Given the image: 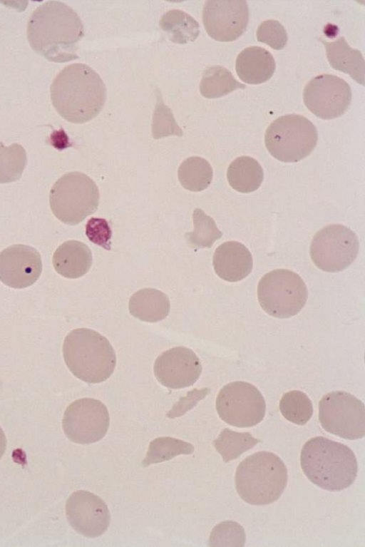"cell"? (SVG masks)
<instances>
[{
    "instance_id": "2e32d148",
    "label": "cell",
    "mask_w": 365,
    "mask_h": 547,
    "mask_svg": "<svg viewBox=\"0 0 365 547\" xmlns=\"http://www.w3.org/2000/svg\"><path fill=\"white\" fill-rule=\"evenodd\" d=\"M158 382L170 389H182L195 384L202 372L195 353L185 347H175L160 354L154 363Z\"/></svg>"
},
{
    "instance_id": "5bb4252c",
    "label": "cell",
    "mask_w": 365,
    "mask_h": 547,
    "mask_svg": "<svg viewBox=\"0 0 365 547\" xmlns=\"http://www.w3.org/2000/svg\"><path fill=\"white\" fill-rule=\"evenodd\" d=\"M202 21L207 34L218 41H233L246 30L249 7L246 1H207Z\"/></svg>"
},
{
    "instance_id": "4316f807",
    "label": "cell",
    "mask_w": 365,
    "mask_h": 547,
    "mask_svg": "<svg viewBox=\"0 0 365 547\" xmlns=\"http://www.w3.org/2000/svg\"><path fill=\"white\" fill-rule=\"evenodd\" d=\"M259 442L260 440L255 438L250 432H237L225 428L213 441L212 444L223 461L227 463Z\"/></svg>"
},
{
    "instance_id": "9a60e30c",
    "label": "cell",
    "mask_w": 365,
    "mask_h": 547,
    "mask_svg": "<svg viewBox=\"0 0 365 547\" xmlns=\"http://www.w3.org/2000/svg\"><path fill=\"white\" fill-rule=\"evenodd\" d=\"M66 515L74 530L88 538L101 536L110 525L107 505L98 496L87 491L79 490L69 496Z\"/></svg>"
},
{
    "instance_id": "8992f818",
    "label": "cell",
    "mask_w": 365,
    "mask_h": 547,
    "mask_svg": "<svg viewBox=\"0 0 365 547\" xmlns=\"http://www.w3.org/2000/svg\"><path fill=\"white\" fill-rule=\"evenodd\" d=\"M99 198L94 181L76 171L66 173L53 184L49 203L53 215L60 221L74 225L97 210Z\"/></svg>"
},
{
    "instance_id": "9c48e42d",
    "label": "cell",
    "mask_w": 365,
    "mask_h": 547,
    "mask_svg": "<svg viewBox=\"0 0 365 547\" xmlns=\"http://www.w3.org/2000/svg\"><path fill=\"white\" fill-rule=\"evenodd\" d=\"M319 420L325 431L341 438L354 440L364 436V404L346 392L334 391L322 397Z\"/></svg>"
},
{
    "instance_id": "4dcf8cb0",
    "label": "cell",
    "mask_w": 365,
    "mask_h": 547,
    "mask_svg": "<svg viewBox=\"0 0 365 547\" xmlns=\"http://www.w3.org/2000/svg\"><path fill=\"white\" fill-rule=\"evenodd\" d=\"M279 407L286 419L298 425L307 424L313 414L311 400L299 390H292L284 394Z\"/></svg>"
},
{
    "instance_id": "7402d4cb",
    "label": "cell",
    "mask_w": 365,
    "mask_h": 547,
    "mask_svg": "<svg viewBox=\"0 0 365 547\" xmlns=\"http://www.w3.org/2000/svg\"><path fill=\"white\" fill-rule=\"evenodd\" d=\"M130 313L141 321L157 322L169 314L170 302L167 295L155 288L137 291L128 302Z\"/></svg>"
},
{
    "instance_id": "d6986e66",
    "label": "cell",
    "mask_w": 365,
    "mask_h": 547,
    "mask_svg": "<svg viewBox=\"0 0 365 547\" xmlns=\"http://www.w3.org/2000/svg\"><path fill=\"white\" fill-rule=\"evenodd\" d=\"M276 68L272 55L259 46H250L237 57L235 69L239 78L249 84H259L268 81Z\"/></svg>"
},
{
    "instance_id": "d590c367",
    "label": "cell",
    "mask_w": 365,
    "mask_h": 547,
    "mask_svg": "<svg viewBox=\"0 0 365 547\" xmlns=\"http://www.w3.org/2000/svg\"><path fill=\"white\" fill-rule=\"evenodd\" d=\"M209 389L193 390L188 393L184 399H181L167 414L169 418H174L184 414L187 410L195 406L201 399L204 398Z\"/></svg>"
},
{
    "instance_id": "277c9868",
    "label": "cell",
    "mask_w": 365,
    "mask_h": 547,
    "mask_svg": "<svg viewBox=\"0 0 365 547\" xmlns=\"http://www.w3.org/2000/svg\"><path fill=\"white\" fill-rule=\"evenodd\" d=\"M63 355L73 374L88 383L106 381L116 364L115 352L109 341L88 328H77L66 335Z\"/></svg>"
},
{
    "instance_id": "8d00e7d4",
    "label": "cell",
    "mask_w": 365,
    "mask_h": 547,
    "mask_svg": "<svg viewBox=\"0 0 365 547\" xmlns=\"http://www.w3.org/2000/svg\"><path fill=\"white\" fill-rule=\"evenodd\" d=\"M6 439L5 434L2 429L0 426V459L3 454H4V451L6 450Z\"/></svg>"
},
{
    "instance_id": "8fae6325",
    "label": "cell",
    "mask_w": 365,
    "mask_h": 547,
    "mask_svg": "<svg viewBox=\"0 0 365 547\" xmlns=\"http://www.w3.org/2000/svg\"><path fill=\"white\" fill-rule=\"evenodd\" d=\"M216 409L227 424L240 428L251 427L264 419L266 403L255 386L237 381L220 389L216 399Z\"/></svg>"
},
{
    "instance_id": "52a82bcc",
    "label": "cell",
    "mask_w": 365,
    "mask_h": 547,
    "mask_svg": "<svg viewBox=\"0 0 365 547\" xmlns=\"http://www.w3.org/2000/svg\"><path fill=\"white\" fill-rule=\"evenodd\" d=\"M317 140L315 126L306 117L297 114L279 117L268 126L264 136L269 153L285 163H295L308 156Z\"/></svg>"
},
{
    "instance_id": "d6a6232c",
    "label": "cell",
    "mask_w": 365,
    "mask_h": 547,
    "mask_svg": "<svg viewBox=\"0 0 365 547\" xmlns=\"http://www.w3.org/2000/svg\"><path fill=\"white\" fill-rule=\"evenodd\" d=\"M245 533L243 527L232 521H226L215 526L210 536V546H244Z\"/></svg>"
},
{
    "instance_id": "d4e9b609",
    "label": "cell",
    "mask_w": 365,
    "mask_h": 547,
    "mask_svg": "<svg viewBox=\"0 0 365 547\" xmlns=\"http://www.w3.org/2000/svg\"><path fill=\"white\" fill-rule=\"evenodd\" d=\"M245 88L246 86L238 82L228 69L221 66H213L205 70L200 83V93L207 98H220L237 88Z\"/></svg>"
},
{
    "instance_id": "ffe728a7",
    "label": "cell",
    "mask_w": 365,
    "mask_h": 547,
    "mask_svg": "<svg viewBox=\"0 0 365 547\" xmlns=\"http://www.w3.org/2000/svg\"><path fill=\"white\" fill-rule=\"evenodd\" d=\"M93 262L91 249L83 242L68 240L61 244L53 256L55 270L61 276L76 279L90 270Z\"/></svg>"
},
{
    "instance_id": "603a6c76",
    "label": "cell",
    "mask_w": 365,
    "mask_h": 547,
    "mask_svg": "<svg viewBox=\"0 0 365 547\" xmlns=\"http://www.w3.org/2000/svg\"><path fill=\"white\" fill-rule=\"evenodd\" d=\"M227 177L230 185L234 190L248 193L259 188L264 173L257 160L250 156H240L230 164Z\"/></svg>"
},
{
    "instance_id": "6da1fadb",
    "label": "cell",
    "mask_w": 365,
    "mask_h": 547,
    "mask_svg": "<svg viewBox=\"0 0 365 547\" xmlns=\"http://www.w3.org/2000/svg\"><path fill=\"white\" fill-rule=\"evenodd\" d=\"M32 49L49 61L63 63L78 58L83 26L76 12L59 1H48L32 13L27 24Z\"/></svg>"
},
{
    "instance_id": "44dd1931",
    "label": "cell",
    "mask_w": 365,
    "mask_h": 547,
    "mask_svg": "<svg viewBox=\"0 0 365 547\" xmlns=\"http://www.w3.org/2000/svg\"><path fill=\"white\" fill-rule=\"evenodd\" d=\"M326 48L328 61L335 70L348 73L358 83L364 85V59L360 51L349 46L344 36L334 41L320 38Z\"/></svg>"
},
{
    "instance_id": "83f0119b",
    "label": "cell",
    "mask_w": 365,
    "mask_h": 547,
    "mask_svg": "<svg viewBox=\"0 0 365 547\" xmlns=\"http://www.w3.org/2000/svg\"><path fill=\"white\" fill-rule=\"evenodd\" d=\"M193 446L184 441L163 436L155 439L150 443L145 458L142 461L143 467L170 460L180 454L193 453Z\"/></svg>"
},
{
    "instance_id": "30bf717a",
    "label": "cell",
    "mask_w": 365,
    "mask_h": 547,
    "mask_svg": "<svg viewBox=\"0 0 365 547\" xmlns=\"http://www.w3.org/2000/svg\"><path fill=\"white\" fill-rule=\"evenodd\" d=\"M359 240L349 228L340 225H329L318 231L310 246V256L320 270L337 272L348 267L356 258Z\"/></svg>"
},
{
    "instance_id": "f1b7e54d",
    "label": "cell",
    "mask_w": 365,
    "mask_h": 547,
    "mask_svg": "<svg viewBox=\"0 0 365 547\" xmlns=\"http://www.w3.org/2000/svg\"><path fill=\"white\" fill-rule=\"evenodd\" d=\"M192 219L194 230L185 235L191 248L211 247L214 242L222 237V233L217 228L214 220L202 210L195 209Z\"/></svg>"
},
{
    "instance_id": "ac0fdd59",
    "label": "cell",
    "mask_w": 365,
    "mask_h": 547,
    "mask_svg": "<svg viewBox=\"0 0 365 547\" xmlns=\"http://www.w3.org/2000/svg\"><path fill=\"white\" fill-rule=\"evenodd\" d=\"M212 262L215 273L227 282H237L245 278L253 267L250 252L237 241L221 244L215 250Z\"/></svg>"
},
{
    "instance_id": "484cf974",
    "label": "cell",
    "mask_w": 365,
    "mask_h": 547,
    "mask_svg": "<svg viewBox=\"0 0 365 547\" xmlns=\"http://www.w3.org/2000/svg\"><path fill=\"white\" fill-rule=\"evenodd\" d=\"M178 175L184 188L192 192H200L210 185L213 172L210 163L205 158L192 156L180 164Z\"/></svg>"
},
{
    "instance_id": "5b68a950",
    "label": "cell",
    "mask_w": 365,
    "mask_h": 547,
    "mask_svg": "<svg viewBox=\"0 0 365 547\" xmlns=\"http://www.w3.org/2000/svg\"><path fill=\"white\" fill-rule=\"evenodd\" d=\"M287 484V469L277 454L258 451L237 466L235 486L245 502L252 505L272 503L281 496Z\"/></svg>"
},
{
    "instance_id": "f546056e",
    "label": "cell",
    "mask_w": 365,
    "mask_h": 547,
    "mask_svg": "<svg viewBox=\"0 0 365 547\" xmlns=\"http://www.w3.org/2000/svg\"><path fill=\"white\" fill-rule=\"evenodd\" d=\"M26 163V152L23 146L17 143L5 146L0 142V183L19 180Z\"/></svg>"
},
{
    "instance_id": "7c38bea8",
    "label": "cell",
    "mask_w": 365,
    "mask_h": 547,
    "mask_svg": "<svg viewBox=\"0 0 365 547\" xmlns=\"http://www.w3.org/2000/svg\"><path fill=\"white\" fill-rule=\"evenodd\" d=\"M109 421V414L103 403L93 398H83L74 401L66 408L63 429L71 441L88 444L104 437Z\"/></svg>"
},
{
    "instance_id": "4fadbf2b",
    "label": "cell",
    "mask_w": 365,
    "mask_h": 547,
    "mask_svg": "<svg viewBox=\"0 0 365 547\" xmlns=\"http://www.w3.org/2000/svg\"><path fill=\"white\" fill-rule=\"evenodd\" d=\"M303 100L316 116L329 120L341 116L351 101V90L342 78L322 74L312 78L305 86Z\"/></svg>"
},
{
    "instance_id": "836d02e7",
    "label": "cell",
    "mask_w": 365,
    "mask_h": 547,
    "mask_svg": "<svg viewBox=\"0 0 365 547\" xmlns=\"http://www.w3.org/2000/svg\"><path fill=\"white\" fill-rule=\"evenodd\" d=\"M257 39L273 49L282 50L287 43L288 36L284 27L278 21L267 20L258 26Z\"/></svg>"
},
{
    "instance_id": "cb8c5ba5",
    "label": "cell",
    "mask_w": 365,
    "mask_h": 547,
    "mask_svg": "<svg viewBox=\"0 0 365 547\" xmlns=\"http://www.w3.org/2000/svg\"><path fill=\"white\" fill-rule=\"evenodd\" d=\"M160 26L174 43L184 44L194 41L200 34L198 22L183 11H167L160 20Z\"/></svg>"
},
{
    "instance_id": "1f68e13d",
    "label": "cell",
    "mask_w": 365,
    "mask_h": 547,
    "mask_svg": "<svg viewBox=\"0 0 365 547\" xmlns=\"http://www.w3.org/2000/svg\"><path fill=\"white\" fill-rule=\"evenodd\" d=\"M153 136L155 139L169 136H182V130L176 123L173 114L166 105L164 104L161 94L158 92L157 103L153 116Z\"/></svg>"
},
{
    "instance_id": "e575fe53",
    "label": "cell",
    "mask_w": 365,
    "mask_h": 547,
    "mask_svg": "<svg viewBox=\"0 0 365 547\" xmlns=\"http://www.w3.org/2000/svg\"><path fill=\"white\" fill-rule=\"evenodd\" d=\"M86 235L88 240L103 248L110 250L112 230L104 218H91L86 225Z\"/></svg>"
},
{
    "instance_id": "7a4b0ae2",
    "label": "cell",
    "mask_w": 365,
    "mask_h": 547,
    "mask_svg": "<svg viewBox=\"0 0 365 547\" xmlns=\"http://www.w3.org/2000/svg\"><path fill=\"white\" fill-rule=\"evenodd\" d=\"M51 98L58 114L73 123L95 118L106 98V86L100 76L83 63L66 66L53 81Z\"/></svg>"
},
{
    "instance_id": "3957f363",
    "label": "cell",
    "mask_w": 365,
    "mask_h": 547,
    "mask_svg": "<svg viewBox=\"0 0 365 547\" xmlns=\"http://www.w3.org/2000/svg\"><path fill=\"white\" fill-rule=\"evenodd\" d=\"M301 467L308 479L320 488L339 491L355 481L358 464L353 451L324 436L309 439L300 454Z\"/></svg>"
},
{
    "instance_id": "e0dca14e",
    "label": "cell",
    "mask_w": 365,
    "mask_h": 547,
    "mask_svg": "<svg viewBox=\"0 0 365 547\" xmlns=\"http://www.w3.org/2000/svg\"><path fill=\"white\" fill-rule=\"evenodd\" d=\"M41 271L40 253L31 246L13 245L0 252V280L10 287L22 289L32 285Z\"/></svg>"
},
{
    "instance_id": "ba28073f",
    "label": "cell",
    "mask_w": 365,
    "mask_h": 547,
    "mask_svg": "<svg viewBox=\"0 0 365 547\" xmlns=\"http://www.w3.org/2000/svg\"><path fill=\"white\" fill-rule=\"evenodd\" d=\"M308 297L302 277L285 269L272 270L259 280L257 298L261 307L269 315L289 318L298 314Z\"/></svg>"
}]
</instances>
